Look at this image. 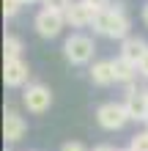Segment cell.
<instances>
[{
	"label": "cell",
	"instance_id": "obj_14",
	"mask_svg": "<svg viewBox=\"0 0 148 151\" xmlns=\"http://www.w3.org/2000/svg\"><path fill=\"white\" fill-rule=\"evenodd\" d=\"M129 151H148V129L132 135V140H129Z\"/></svg>",
	"mask_w": 148,
	"mask_h": 151
},
{
	"label": "cell",
	"instance_id": "obj_12",
	"mask_svg": "<svg viewBox=\"0 0 148 151\" xmlns=\"http://www.w3.org/2000/svg\"><path fill=\"white\" fill-rule=\"evenodd\" d=\"M112 63H115V80L121 85H134V80L137 74H140V69H137V63H132V60H126V58H112Z\"/></svg>",
	"mask_w": 148,
	"mask_h": 151
},
{
	"label": "cell",
	"instance_id": "obj_5",
	"mask_svg": "<svg viewBox=\"0 0 148 151\" xmlns=\"http://www.w3.org/2000/svg\"><path fill=\"white\" fill-rule=\"evenodd\" d=\"M33 28L41 39H55L60 36V30L66 28V17L60 11H47V8H41L36 14V19H33Z\"/></svg>",
	"mask_w": 148,
	"mask_h": 151
},
{
	"label": "cell",
	"instance_id": "obj_26",
	"mask_svg": "<svg viewBox=\"0 0 148 151\" xmlns=\"http://www.w3.org/2000/svg\"><path fill=\"white\" fill-rule=\"evenodd\" d=\"M145 91H148V88H145Z\"/></svg>",
	"mask_w": 148,
	"mask_h": 151
},
{
	"label": "cell",
	"instance_id": "obj_20",
	"mask_svg": "<svg viewBox=\"0 0 148 151\" xmlns=\"http://www.w3.org/2000/svg\"><path fill=\"white\" fill-rule=\"evenodd\" d=\"M91 151H118V148H112V146H107V143H102V146H93Z\"/></svg>",
	"mask_w": 148,
	"mask_h": 151
},
{
	"label": "cell",
	"instance_id": "obj_25",
	"mask_svg": "<svg viewBox=\"0 0 148 151\" xmlns=\"http://www.w3.org/2000/svg\"><path fill=\"white\" fill-rule=\"evenodd\" d=\"M8 151H11V148H8Z\"/></svg>",
	"mask_w": 148,
	"mask_h": 151
},
{
	"label": "cell",
	"instance_id": "obj_23",
	"mask_svg": "<svg viewBox=\"0 0 148 151\" xmlns=\"http://www.w3.org/2000/svg\"><path fill=\"white\" fill-rule=\"evenodd\" d=\"M143 124H145V129H148V118H145V121H143Z\"/></svg>",
	"mask_w": 148,
	"mask_h": 151
},
{
	"label": "cell",
	"instance_id": "obj_13",
	"mask_svg": "<svg viewBox=\"0 0 148 151\" xmlns=\"http://www.w3.org/2000/svg\"><path fill=\"white\" fill-rule=\"evenodd\" d=\"M22 58V41L16 36H6L3 39V60H16Z\"/></svg>",
	"mask_w": 148,
	"mask_h": 151
},
{
	"label": "cell",
	"instance_id": "obj_2",
	"mask_svg": "<svg viewBox=\"0 0 148 151\" xmlns=\"http://www.w3.org/2000/svg\"><path fill=\"white\" fill-rule=\"evenodd\" d=\"M93 55H96V41L85 33H71L63 41V58L71 66H88L93 63Z\"/></svg>",
	"mask_w": 148,
	"mask_h": 151
},
{
	"label": "cell",
	"instance_id": "obj_3",
	"mask_svg": "<svg viewBox=\"0 0 148 151\" xmlns=\"http://www.w3.org/2000/svg\"><path fill=\"white\" fill-rule=\"evenodd\" d=\"M22 107L33 115H44L52 107V91L44 83H30L22 88Z\"/></svg>",
	"mask_w": 148,
	"mask_h": 151
},
{
	"label": "cell",
	"instance_id": "obj_1",
	"mask_svg": "<svg viewBox=\"0 0 148 151\" xmlns=\"http://www.w3.org/2000/svg\"><path fill=\"white\" fill-rule=\"evenodd\" d=\"M91 28H93V33H99V36H104V39L124 41L129 36V30H132V19H129V14H126L124 0H115L107 11H99L96 17H93Z\"/></svg>",
	"mask_w": 148,
	"mask_h": 151
},
{
	"label": "cell",
	"instance_id": "obj_6",
	"mask_svg": "<svg viewBox=\"0 0 148 151\" xmlns=\"http://www.w3.org/2000/svg\"><path fill=\"white\" fill-rule=\"evenodd\" d=\"M124 107L129 113V121H145L148 118V91H145V88L126 85Z\"/></svg>",
	"mask_w": 148,
	"mask_h": 151
},
{
	"label": "cell",
	"instance_id": "obj_21",
	"mask_svg": "<svg viewBox=\"0 0 148 151\" xmlns=\"http://www.w3.org/2000/svg\"><path fill=\"white\" fill-rule=\"evenodd\" d=\"M140 17H143V25H145V28H148V3L143 6V14H140Z\"/></svg>",
	"mask_w": 148,
	"mask_h": 151
},
{
	"label": "cell",
	"instance_id": "obj_16",
	"mask_svg": "<svg viewBox=\"0 0 148 151\" xmlns=\"http://www.w3.org/2000/svg\"><path fill=\"white\" fill-rule=\"evenodd\" d=\"M41 3H44L47 11H60V14H63L66 8H69V3H71V0H41Z\"/></svg>",
	"mask_w": 148,
	"mask_h": 151
},
{
	"label": "cell",
	"instance_id": "obj_7",
	"mask_svg": "<svg viewBox=\"0 0 148 151\" xmlns=\"http://www.w3.org/2000/svg\"><path fill=\"white\" fill-rule=\"evenodd\" d=\"M3 83L6 88H25L30 85V69L22 58L16 60H6L3 63Z\"/></svg>",
	"mask_w": 148,
	"mask_h": 151
},
{
	"label": "cell",
	"instance_id": "obj_22",
	"mask_svg": "<svg viewBox=\"0 0 148 151\" xmlns=\"http://www.w3.org/2000/svg\"><path fill=\"white\" fill-rule=\"evenodd\" d=\"M25 6H33V3H41V0H22Z\"/></svg>",
	"mask_w": 148,
	"mask_h": 151
},
{
	"label": "cell",
	"instance_id": "obj_24",
	"mask_svg": "<svg viewBox=\"0 0 148 151\" xmlns=\"http://www.w3.org/2000/svg\"><path fill=\"white\" fill-rule=\"evenodd\" d=\"M124 151H129V148H124Z\"/></svg>",
	"mask_w": 148,
	"mask_h": 151
},
{
	"label": "cell",
	"instance_id": "obj_8",
	"mask_svg": "<svg viewBox=\"0 0 148 151\" xmlns=\"http://www.w3.org/2000/svg\"><path fill=\"white\" fill-rule=\"evenodd\" d=\"M25 135H28V121H25L14 107H8L6 118H3V137H6V143H19Z\"/></svg>",
	"mask_w": 148,
	"mask_h": 151
},
{
	"label": "cell",
	"instance_id": "obj_18",
	"mask_svg": "<svg viewBox=\"0 0 148 151\" xmlns=\"http://www.w3.org/2000/svg\"><path fill=\"white\" fill-rule=\"evenodd\" d=\"M60 151H88V148H85V143H80V140H69V143L60 146Z\"/></svg>",
	"mask_w": 148,
	"mask_h": 151
},
{
	"label": "cell",
	"instance_id": "obj_10",
	"mask_svg": "<svg viewBox=\"0 0 148 151\" xmlns=\"http://www.w3.org/2000/svg\"><path fill=\"white\" fill-rule=\"evenodd\" d=\"M91 83L99 88H110L115 80V63L112 60H93L91 63Z\"/></svg>",
	"mask_w": 148,
	"mask_h": 151
},
{
	"label": "cell",
	"instance_id": "obj_15",
	"mask_svg": "<svg viewBox=\"0 0 148 151\" xmlns=\"http://www.w3.org/2000/svg\"><path fill=\"white\" fill-rule=\"evenodd\" d=\"M22 6H25L22 0H3V17H6V19H11V17H16Z\"/></svg>",
	"mask_w": 148,
	"mask_h": 151
},
{
	"label": "cell",
	"instance_id": "obj_4",
	"mask_svg": "<svg viewBox=\"0 0 148 151\" xmlns=\"http://www.w3.org/2000/svg\"><path fill=\"white\" fill-rule=\"evenodd\" d=\"M96 124L107 132H118L129 124V113L124 107V102H104L96 107Z\"/></svg>",
	"mask_w": 148,
	"mask_h": 151
},
{
	"label": "cell",
	"instance_id": "obj_19",
	"mask_svg": "<svg viewBox=\"0 0 148 151\" xmlns=\"http://www.w3.org/2000/svg\"><path fill=\"white\" fill-rule=\"evenodd\" d=\"M137 69H140V77H145V80H148V55L140 60V66H137Z\"/></svg>",
	"mask_w": 148,
	"mask_h": 151
},
{
	"label": "cell",
	"instance_id": "obj_17",
	"mask_svg": "<svg viewBox=\"0 0 148 151\" xmlns=\"http://www.w3.org/2000/svg\"><path fill=\"white\" fill-rule=\"evenodd\" d=\"M82 3L88 6L93 14H99V11H107V8L112 6V0H82Z\"/></svg>",
	"mask_w": 148,
	"mask_h": 151
},
{
	"label": "cell",
	"instance_id": "obj_9",
	"mask_svg": "<svg viewBox=\"0 0 148 151\" xmlns=\"http://www.w3.org/2000/svg\"><path fill=\"white\" fill-rule=\"evenodd\" d=\"M63 17H66V25H71V28H88V25H93V17L96 14L82 0H71L69 8L63 11Z\"/></svg>",
	"mask_w": 148,
	"mask_h": 151
},
{
	"label": "cell",
	"instance_id": "obj_11",
	"mask_svg": "<svg viewBox=\"0 0 148 151\" xmlns=\"http://www.w3.org/2000/svg\"><path fill=\"white\" fill-rule=\"evenodd\" d=\"M148 55V41L140 39V36H126L124 41H121V58L132 60V63L140 66V60Z\"/></svg>",
	"mask_w": 148,
	"mask_h": 151
}]
</instances>
